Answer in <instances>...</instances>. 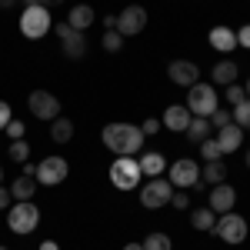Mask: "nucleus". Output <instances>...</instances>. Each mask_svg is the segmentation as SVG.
<instances>
[{
	"mask_svg": "<svg viewBox=\"0 0 250 250\" xmlns=\"http://www.w3.org/2000/svg\"><path fill=\"white\" fill-rule=\"evenodd\" d=\"M200 180H207L210 187L224 184V180H227V164H224V160H207V164L200 167Z\"/></svg>",
	"mask_w": 250,
	"mask_h": 250,
	"instance_id": "nucleus-22",
	"label": "nucleus"
},
{
	"mask_svg": "<svg viewBox=\"0 0 250 250\" xmlns=\"http://www.w3.org/2000/svg\"><path fill=\"white\" fill-rule=\"evenodd\" d=\"M140 170H144V177H164V170H167V157L160 154V150H150V154H140Z\"/></svg>",
	"mask_w": 250,
	"mask_h": 250,
	"instance_id": "nucleus-19",
	"label": "nucleus"
},
{
	"mask_svg": "<svg viewBox=\"0 0 250 250\" xmlns=\"http://www.w3.org/2000/svg\"><path fill=\"white\" fill-rule=\"evenodd\" d=\"M207 40H210L213 50H220V54H230V50H237V30H230V27H213Z\"/></svg>",
	"mask_w": 250,
	"mask_h": 250,
	"instance_id": "nucleus-17",
	"label": "nucleus"
},
{
	"mask_svg": "<svg viewBox=\"0 0 250 250\" xmlns=\"http://www.w3.org/2000/svg\"><path fill=\"white\" fill-rule=\"evenodd\" d=\"M7 154H10V160H17V164H23V160H30V144H27V140H10Z\"/></svg>",
	"mask_w": 250,
	"mask_h": 250,
	"instance_id": "nucleus-28",
	"label": "nucleus"
},
{
	"mask_svg": "<svg viewBox=\"0 0 250 250\" xmlns=\"http://www.w3.org/2000/svg\"><path fill=\"white\" fill-rule=\"evenodd\" d=\"M140 130H144V137H154L157 130H160V120H157V117H147V120L140 124Z\"/></svg>",
	"mask_w": 250,
	"mask_h": 250,
	"instance_id": "nucleus-35",
	"label": "nucleus"
},
{
	"mask_svg": "<svg viewBox=\"0 0 250 250\" xmlns=\"http://www.w3.org/2000/svg\"><path fill=\"white\" fill-rule=\"evenodd\" d=\"M23 7H34V3H40V7H57V3H63V0H20Z\"/></svg>",
	"mask_w": 250,
	"mask_h": 250,
	"instance_id": "nucleus-39",
	"label": "nucleus"
},
{
	"mask_svg": "<svg viewBox=\"0 0 250 250\" xmlns=\"http://www.w3.org/2000/svg\"><path fill=\"white\" fill-rule=\"evenodd\" d=\"M167 77L177 83V87H193L200 80V67L193 60H170L167 63Z\"/></svg>",
	"mask_w": 250,
	"mask_h": 250,
	"instance_id": "nucleus-13",
	"label": "nucleus"
},
{
	"mask_svg": "<svg viewBox=\"0 0 250 250\" xmlns=\"http://www.w3.org/2000/svg\"><path fill=\"white\" fill-rule=\"evenodd\" d=\"M173 197V184L167 177H150L144 187H140V207H147V210H160V207H167Z\"/></svg>",
	"mask_w": 250,
	"mask_h": 250,
	"instance_id": "nucleus-5",
	"label": "nucleus"
},
{
	"mask_svg": "<svg viewBox=\"0 0 250 250\" xmlns=\"http://www.w3.org/2000/svg\"><path fill=\"white\" fill-rule=\"evenodd\" d=\"M37 187H40V184L34 180V177H23V173H20L17 180L10 184V197H14V200H34Z\"/></svg>",
	"mask_w": 250,
	"mask_h": 250,
	"instance_id": "nucleus-23",
	"label": "nucleus"
},
{
	"mask_svg": "<svg viewBox=\"0 0 250 250\" xmlns=\"http://www.w3.org/2000/svg\"><path fill=\"white\" fill-rule=\"evenodd\" d=\"M220 107V97H217V87L213 83H193L190 94H187V110H190L193 117H210L213 110Z\"/></svg>",
	"mask_w": 250,
	"mask_h": 250,
	"instance_id": "nucleus-4",
	"label": "nucleus"
},
{
	"mask_svg": "<svg viewBox=\"0 0 250 250\" xmlns=\"http://www.w3.org/2000/svg\"><path fill=\"white\" fill-rule=\"evenodd\" d=\"M140 164H137L134 157H114V164H110V184H114L117 190H134L137 184H140Z\"/></svg>",
	"mask_w": 250,
	"mask_h": 250,
	"instance_id": "nucleus-7",
	"label": "nucleus"
},
{
	"mask_svg": "<svg viewBox=\"0 0 250 250\" xmlns=\"http://www.w3.org/2000/svg\"><path fill=\"white\" fill-rule=\"evenodd\" d=\"M230 117H233V124H237L240 130H250V100H240L230 110Z\"/></svg>",
	"mask_w": 250,
	"mask_h": 250,
	"instance_id": "nucleus-27",
	"label": "nucleus"
},
{
	"mask_svg": "<svg viewBox=\"0 0 250 250\" xmlns=\"http://www.w3.org/2000/svg\"><path fill=\"white\" fill-rule=\"evenodd\" d=\"M184 134H187L190 144H204V140L213 134V127H210V120H207V117H190V124H187V130H184Z\"/></svg>",
	"mask_w": 250,
	"mask_h": 250,
	"instance_id": "nucleus-21",
	"label": "nucleus"
},
{
	"mask_svg": "<svg viewBox=\"0 0 250 250\" xmlns=\"http://www.w3.org/2000/svg\"><path fill=\"white\" fill-rule=\"evenodd\" d=\"M170 204L177 207V210H187V207H190V193H187V190H173Z\"/></svg>",
	"mask_w": 250,
	"mask_h": 250,
	"instance_id": "nucleus-34",
	"label": "nucleus"
},
{
	"mask_svg": "<svg viewBox=\"0 0 250 250\" xmlns=\"http://www.w3.org/2000/svg\"><path fill=\"white\" fill-rule=\"evenodd\" d=\"M10 204H14V197H10V190L0 184V210H10Z\"/></svg>",
	"mask_w": 250,
	"mask_h": 250,
	"instance_id": "nucleus-38",
	"label": "nucleus"
},
{
	"mask_svg": "<svg viewBox=\"0 0 250 250\" xmlns=\"http://www.w3.org/2000/svg\"><path fill=\"white\" fill-rule=\"evenodd\" d=\"M213 140L220 144V150H224V154H233V150H240V144H244V130H240L237 124H227V127H220V130H217Z\"/></svg>",
	"mask_w": 250,
	"mask_h": 250,
	"instance_id": "nucleus-16",
	"label": "nucleus"
},
{
	"mask_svg": "<svg viewBox=\"0 0 250 250\" xmlns=\"http://www.w3.org/2000/svg\"><path fill=\"white\" fill-rule=\"evenodd\" d=\"M10 120H14V110H10V104H7V100H0V130H3Z\"/></svg>",
	"mask_w": 250,
	"mask_h": 250,
	"instance_id": "nucleus-36",
	"label": "nucleus"
},
{
	"mask_svg": "<svg viewBox=\"0 0 250 250\" xmlns=\"http://www.w3.org/2000/svg\"><path fill=\"white\" fill-rule=\"evenodd\" d=\"M237 47H247V50H250V23L237 30Z\"/></svg>",
	"mask_w": 250,
	"mask_h": 250,
	"instance_id": "nucleus-37",
	"label": "nucleus"
},
{
	"mask_svg": "<svg viewBox=\"0 0 250 250\" xmlns=\"http://www.w3.org/2000/svg\"><path fill=\"white\" fill-rule=\"evenodd\" d=\"M27 107H30V114L37 117V120H57L60 117V100L50 90H30Z\"/></svg>",
	"mask_w": 250,
	"mask_h": 250,
	"instance_id": "nucleus-12",
	"label": "nucleus"
},
{
	"mask_svg": "<svg viewBox=\"0 0 250 250\" xmlns=\"http://www.w3.org/2000/svg\"><path fill=\"white\" fill-rule=\"evenodd\" d=\"M207 120H210V127H217V130H220V127H227V124H233L230 110H224V107H217V110H213Z\"/></svg>",
	"mask_w": 250,
	"mask_h": 250,
	"instance_id": "nucleus-31",
	"label": "nucleus"
},
{
	"mask_svg": "<svg viewBox=\"0 0 250 250\" xmlns=\"http://www.w3.org/2000/svg\"><path fill=\"white\" fill-rule=\"evenodd\" d=\"M167 180L173 184V190H187V187H197V184H200V167H197V160H190V157H180V160H173L170 167H167Z\"/></svg>",
	"mask_w": 250,
	"mask_h": 250,
	"instance_id": "nucleus-9",
	"label": "nucleus"
},
{
	"mask_svg": "<svg viewBox=\"0 0 250 250\" xmlns=\"http://www.w3.org/2000/svg\"><path fill=\"white\" fill-rule=\"evenodd\" d=\"M0 250H7V247H0Z\"/></svg>",
	"mask_w": 250,
	"mask_h": 250,
	"instance_id": "nucleus-47",
	"label": "nucleus"
},
{
	"mask_svg": "<svg viewBox=\"0 0 250 250\" xmlns=\"http://www.w3.org/2000/svg\"><path fill=\"white\" fill-rule=\"evenodd\" d=\"M40 250H60V247H57V240H43V244H40Z\"/></svg>",
	"mask_w": 250,
	"mask_h": 250,
	"instance_id": "nucleus-41",
	"label": "nucleus"
},
{
	"mask_svg": "<svg viewBox=\"0 0 250 250\" xmlns=\"http://www.w3.org/2000/svg\"><path fill=\"white\" fill-rule=\"evenodd\" d=\"M190 224L197 227V230H213L217 213H213L210 207H197V210H190Z\"/></svg>",
	"mask_w": 250,
	"mask_h": 250,
	"instance_id": "nucleus-25",
	"label": "nucleus"
},
{
	"mask_svg": "<svg viewBox=\"0 0 250 250\" xmlns=\"http://www.w3.org/2000/svg\"><path fill=\"white\" fill-rule=\"evenodd\" d=\"M37 224H40V207L34 200H17V204H10V210H7V227L17 233V237L34 233Z\"/></svg>",
	"mask_w": 250,
	"mask_h": 250,
	"instance_id": "nucleus-2",
	"label": "nucleus"
},
{
	"mask_svg": "<svg viewBox=\"0 0 250 250\" xmlns=\"http://www.w3.org/2000/svg\"><path fill=\"white\" fill-rule=\"evenodd\" d=\"M20 167H23V177H37V164L34 160H23Z\"/></svg>",
	"mask_w": 250,
	"mask_h": 250,
	"instance_id": "nucleus-40",
	"label": "nucleus"
},
{
	"mask_svg": "<svg viewBox=\"0 0 250 250\" xmlns=\"http://www.w3.org/2000/svg\"><path fill=\"white\" fill-rule=\"evenodd\" d=\"M120 47H124V37H120L117 30H104V50H107V54H117Z\"/></svg>",
	"mask_w": 250,
	"mask_h": 250,
	"instance_id": "nucleus-30",
	"label": "nucleus"
},
{
	"mask_svg": "<svg viewBox=\"0 0 250 250\" xmlns=\"http://www.w3.org/2000/svg\"><path fill=\"white\" fill-rule=\"evenodd\" d=\"M197 147H200V157H204V160H220V157H224L220 144H217L213 137H207V140H204V144H197Z\"/></svg>",
	"mask_w": 250,
	"mask_h": 250,
	"instance_id": "nucleus-29",
	"label": "nucleus"
},
{
	"mask_svg": "<svg viewBox=\"0 0 250 250\" xmlns=\"http://www.w3.org/2000/svg\"><path fill=\"white\" fill-rule=\"evenodd\" d=\"M124 250H144V244H127Z\"/></svg>",
	"mask_w": 250,
	"mask_h": 250,
	"instance_id": "nucleus-43",
	"label": "nucleus"
},
{
	"mask_svg": "<svg viewBox=\"0 0 250 250\" xmlns=\"http://www.w3.org/2000/svg\"><path fill=\"white\" fill-rule=\"evenodd\" d=\"M54 127H50V140L54 144H70L74 140V120H67V117H57V120H50Z\"/></svg>",
	"mask_w": 250,
	"mask_h": 250,
	"instance_id": "nucleus-24",
	"label": "nucleus"
},
{
	"mask_svg": "<svg viewBox=\"0 0 250 250\" xmlns=\"http://www.w3.org/2000/svg\"><path fill=\"white\" fill-rule=\"evenodd\" d=\"M210 233H217L224 244H244L247 240V233H250V224L240 217V213H220L217 217V224H213V230Z\"/></svg>",
	"mask_w": 250,
	"mask_h": 250,
	"instance_id": "nucleus-6",
	"label": "nucleus"
},
{
	"mask_svg": "<svg viewBox=\"0 0 250 250\" xmlns=\"http://www.w3.org/2000/svg\"><path fill=\"white\" fill-rule=\"evenodd\" d=\"M190 110H187V104H170L167 110H164V127L173 130V134H184L187 130V124H190Z\"/></svg>",
	"mask_w": 250,
	"mask_h": 250,
	"instance_id": "nucleus-15",
	"label": "nucleus"
},
{
	"mask_svg": "<svg viewBox=\"0 0 250 250\" xmlns=\"http://www.w3.org/2000/svg\"><path fill=\"white\" fill-rule=\"evenodd\" d=\"M20 0H0V7H3V10H7V7H17Z\"/></svg>",
	"mask_w": 250,
	"mask_h": 250,
	"instance_id": "nucleus-42",
	"label": "nucleus"
},
{
	"mask_svg": "<svg viewBox=\"0 0 250 250\" xmlns=\"http://www.w3.org/2000/svg\"><path fill=\"white\" fill-rule=\"evenodd\" d=\"M3 134L10 137V140H23V134H27V124H20V120H10V124L3 127Z\"/></svg>",
	"mask_w": 250,
	"mask_h": 250,
	"instance_id": "nucleus-32",
	"label": "nucleus"
},
{
	"mask_svg": "<svg viewBox=\"0 0 250 250\" xmlns=\"http://www.w3.org/2000/svg\"><path fill=\"white\" fill-rule=\"evenodd\" d=\"M237 74H240V67L233 60H220L213 67V87H230V83H237Z\"/></svg>",
	"mask_w": 250,
	"mask_h": 250,
	"instance_id": "nucleus-20",
	"label": "nucleus"
},
{
	"mask_svg": "<svg viewBox=\"0 0 250 250\" xmlns=\"http://www.w3.org/2000/svg\"><path fill=\"white\" fill-rule=\"evenodd\" d=\"M67 173H70V164L63 160V157H47V160H40L37 164V184H43V187H57V184H63L67 180Z\"/></svg>",
	"mask_w": 250,
	"mask_h": 250,
	"instance_id": "nucleus-11",
	"label": "nucleus"
},
{
	"mask_svg": "<svg viewBox=\"0 0 250 250\" xmlns=\"http://www.w3.org/2000/svg\"><path fill=\"white\" fill-rule=\"evenodd\" d=\"M0 180H3V167H0Z\"/></svg>",
	"mask_w": 250,
	"mask_h": 250,
	"instance_id": "nucleus-46",
	"label": "nucleus"
},
{
	"mask_svg": "<svg viewBox=\"0 0 250 250\" xmlns=\"http://www.w3.org/2000/svg\"><path fill=\"white\" fill-rule=\"evenodd\" d=\"M144 250H173V240L167 237V233L154 230V233H147V237H144Z\"/></svg>",
	"mask_w": 250,
	"mask_h": 250,
	"instance_id": "nucleus-26",
	"label": "nucleus"
},
{
	"mask_svg": "<svg viewBox=\"0 0 250 250\" xmlns=\"http://www.w3.org/2000/svg\"><path fill=\"white\" fill-rule=\"evenodd\" d=\"M94 20H97V14H94L90 3H77V7H70V14H67V23H70L74 30H80V34H83Z\"/></svg>",
	"mask_w": 250,
	"mask_h": 250,
	"instance_id": "nucleus-18",
	"label": "nucleus"
},
{
	"mask_svg": "<svg viewBox=\"0 0 250 250\" xmlns=\"http://www.w3.org/2000/svg\"><path fill=\"white\" fill-rule=\"evenodd\" d=\"M224 100L237 107L240 100H247V94H244V87H240V83H230V87H227V94H224Z\"/></svg>",
	"mask_w": 250,
	"mask_h": 250,
	"instance_id": "nucleus-33",
	"label": "nucleus"
},
{
	"mask_svg": "<svg viewBox=\"0 0 250 250\" xmlns=\"http://www.w3.org/2000/svg\"><path fill=\"white\" fill-rule=\"evenodd\" d=\"M54 34H57L60 47H63V54L70 60H80L83 54H87V37L80 34V30H74L67 20H60V23H54Z\"/></svg>",
	"mask_w": 250,
	"mask_h": 250,
	"instance_id": "nucleus-10",
	"label": "nucleus"
},
{
	"mask_svg": "<svg viewBox=\"0 0 250 250\" xmlns=\"http://www.w3.org/2000/svg\"><path fill=\"white\" fill-rule=\"evenodd\" d=\"M147 10L140 7V3H127L120 14H117V34L127 40V37H137V34H144V27H147Z\"/></svg>",
	"mask_w": 250,
	"mask_h": 250,
	"instance_id": "nucleus-8",
	"label": "nucleus"
},
{
	"mask_svg": "<svg viewBox=\"0 0 250 250\" xmlns=\"http://www.w3.org/2000/svg\"><path fill=\"white\" fill-rule=\"evenodd\" d=\"M233 207H237V190H233L227 180L217 184V187H210V210L217 213V217H220V213H230Z\"/></svg>",
	"mask_w": 250,
	"mask_h": 250,
	"instance_id": "nucleus-14",
	"label": "nucleus"
},
{
	"mask_svg": "<svg viewBox=\"0 0 250 250\" xmlns=\"http://www.w3.org/2000/svg\"><path fill=\"white\" fill-rule=\"evenodd\" d=\"M244 164H247V170H250V147H247V154H244Z\"/></svg>",
	"mask_w": 250,
	"mask_h": 250,
	"instance_id": "nucleus-45",
	"label": "nucleus"
},
{
	"mask_svg": "<svg viewBox=\"0 0 250 250\" xmlns=\"http://www.w3.org/2000/svg\"><path fill=\"white\" fill-rule=\"evenodd\" d=\"M100 140L107 144V150L117 157H134L140 154V147H144V130L140 127H134V124H124V120H117V124H107L104 127V134H100Z\"/></svg>",
	"mask_w": 250,
	"mask_h": 250,
	"instance_id": "nucleus-1",
	"label": "nucleus"
},
{
	"mask_svg": "<svg viewBox=\"0 0 250 250\" xmlns=\"http://www.w3.org/2000/svg\"><path fill=\"white\" fill-rule=\"evenodd\" d=\"M50 27H54V20H50V7H23V14H20V34L27 40H40L50 34Z\"/></svg>",
	"mask_w": 250,
	"mask_h": 250,
	"instance_id": "nucleus-3",
	"label": "nucleus"
},
{
	"mask_svg": "<svg viewBox=\"0 0 250 250\" xmlns=\"http://www.w3.org/2000/svg\"><path fill=\"white\" fill-rule=\"evenodd\" d=\"M244 94H247V100H250V77H247V83H244Z\"/></svg>",
	"mask_w": 250,
	"mask_h": 250,
	"instance_id": "nucleus-44",
	"label": "nucleus"
}]
</instances>
